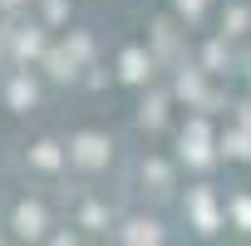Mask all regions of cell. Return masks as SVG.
Segmentation results:
<instances>
[{
    "label": "cell",
    "mask_w": 251,
    "mask_h": 246,
    "mask_svg": "<svg viewBox=\"0 0 251 246\" xmlns=\"http://www.w3.org/2000/svg\"><path fill=\"white\" fill-rule=\"evenodd\" d=\"M192 217H197V231H217V202H212L207 187L192 192Z\"/></svg>",
    "instance_id": "cell-4"
},
{
    "label": "cell",
    "mask_w": 251,
    "mask_h": 246,
    "mask_svg": "<svg viewBox=\"0 0 251 246\" xmlns=\"http://www.w3.org/2000/svg\"><path fill=\"white\" fill-rule=\"evenodd\" d=\"M10 103H15V108H30V103H35V84H30L25 74L10 79Z\"/></svg>",
    "instance_id": "cell-8"
},
{
    "label": "cell",
    "mask_w": 251,
    "mask_h": 246,
    "mask_svg": "<svg viewBox=\"0 0 251 246\" xmlns=\"http://www.w3.org/2000/svg\"><path fill=\"white\" fill-rule=\"evenodd\" d=\"M69 158H74L79 168H103V163H108V138H99V133H79L74 148H69Z\"/></svg>",
    "instance_id": "cell-1"
},
{
    "label": "cell",
    "mask_w": 251,
    "mask_h": 246,
    "mask_svg": "<svg viewBox=\"0 0 251 246\" xmlns=\"http://www.w3.org/2000/svg\"><path fill=\"white\" fill-rule=\"evenodd\" d=\"M148 69H153V59L143 54V49H128V54H123V79H148Z\"/></svg>",
    "instance_id": "cell-6"
},
{
    "label": "cell",
    "mask_w": 251,
    "mask_h": 246,
    "mask_svg": "<svg viewBox=\"0 0 251 246\" xmlns=\"http://www.w3.org/2000/svg\"><path fill=\"white\" fill-rule=\"evenodd\" d=\"M103 221H108V212L89 202V207H84V226H89V231H103Z\"/></svg>",
    "instance_id": "cell-9"
},
{
    "label": "cell",
    "mask_w": 251,
    "mask_h": 246,
    "mask_svg": "<svg viewBox=\"0 0 251 246\" xmlns=\"http://www.w3.org/2000/svg\"><path fill=\"white\" fill-rule=\"evenodd\" d=\"M123 246H163V226L153 217H138L123 226Z\"/></svg>",
    "instance_id": "cell-2"
},
{
    "label": "cell",
    "mask_w": 251,
    "mask_h": 246,
    "mask_svg": "<svg viewBox=\"0 0 251 246\" xmlns=\"http://www.w3.org/2000/svg\"><path fill=\"white\" fill-rule=\"evenodd\" d=\"M30 163H35V168H59L64 153H59L54 143H35V148H30Z\"/></svg>",
    "instance_id": "cell-7"
},
{
    "label": "cell",
    "mask_w": 251,
    "mask_h": 246,
    "mask_svg": "<svg viewBox=\"0 0 251 246\" xmlns=\"http://www.w3.org/2000/svg\"><path fill=\"white\" fill-rule=\"evenodd\" d=\"M15 231L30 236V241L45 236V207H40V202H20V207H15Z\"/></svg>",
    "instance_id": "cell-3"
},
{
    "label": "cell",
    "mask_w": 251,
    "mask_h": 246,
    "mask_svg": "<svg viewBox=\"0 0 251 246\" xmlns=\"http://www.w3.org/2000/svg\"><path fill=\"white\" fill-rule=\"evenodd\" d=\"M182 158H192V163H207L212 153H207V128L202 123H192V128L182 133Z\"/></svg>",
    "instance_id": "cell-5"
},
{
    "label": "cell",
    "mask_w": 251,
    "mask_h": 246,
    "mask_svg": "<svg viewBox=\"0 0 251 246\" xmlns=\"http://www.w3.org/2000/svg\"><path fill=\"white\" fill-rule=\"evenodd\" d=\"M231 212H236L241 231H251V197H236V202H231Z\"/></svg>",
    "instance_id": "cell-10"
}]
</instances>
